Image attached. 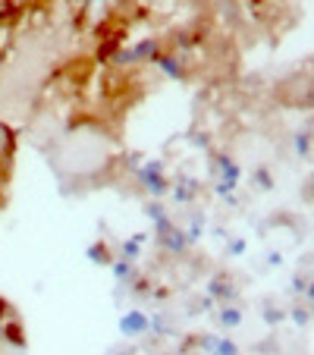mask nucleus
I'll use <instances>...</instances> for the list:
<instances>
[{"instance_id": "f257e3e1", "label": "nucleus", "mask_w": 314, "mask_h": 355, "mask_svg": "<svg viewBox=\"0 0 314 355\" xmlns=\"http://www.w3.org/2000/svg\"><path fill=\"white\" fill-rule=\"evenodd\" d=\"M220 355H236V346L233 343H220Z\"/></svg>"}]
</instances>
